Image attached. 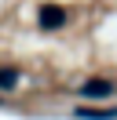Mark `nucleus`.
I'll return each mask as SVG.
<instances>
[{"label": "nucleus", "instance_id": "1", "mask_svg": "<svg viewBox=\"0 0 117 120\" xmlns=\"http://www.w3.org/2000/svg\"><path fill=\"white\" fill-rule=\"evenodd\" d=\"M62 22H66L62 8H55V4H48V8H40V29H58Z\"/></svg>", "mask_w": 117, "mask_h": 120}, {"label": "nucleus", "instance_id": "2", "mask_svg": "<svg viewBox=\"0 0 117 120\" xmlns=\"http://www.w3.org/2000/svg\"><path fill=\"white\" fill-rule=\"evenodd\" d=\"M80 91H84L88 98H106V95H113V84L110 80H88Z\"/></svg>", "mask_w": 117, "mask_h": 120}, {"label": "nucleus", "instance_id": "3", "mask_svg": "<svg viewBox=\"0 0 117 120\" xmlns=\"http://www.w3.org/2000/svg\"><path fill=\"white\" fill-rule=\"evenodd\" d=\"M77 116L80 120H113L117 109H77Z\"/></svg>", "mask_w": 117, "mask_h": 120}, {"label": "nucleus", "instance_id": "4", "mask_svg": "<svg viewBox=\"0 0 117 120\" xmlns=\"http://www.w3.org/2000/svg\"><path fill=\"white\" fill-rule=\"evenodd\" d=\"M15 84H18V73H15V69H0V87H4V91H11Z\"/></svg>", "mask_w": 117, "mask_h": 120}]
</instances>
